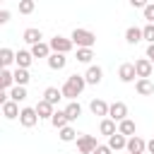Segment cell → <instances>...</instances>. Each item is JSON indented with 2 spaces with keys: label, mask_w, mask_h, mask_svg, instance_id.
Listing matches in <instances>:
<instances>
[{
  "label": "cell",
  "mask_w": 154,
  "mask_h": 154,
  "mask_svg": "<svg viewBox=\"0 0 154 154\" xmlns=\"http://www.w3.org/2000/svg\"><path fill=\"white\" fill-rule=\"evenodd\" d=\"M84 87H87V82H84V77H82V75H70V77L65 79V84H63L60 94H63L65 99L75 101V99H77V96L84 91Z\"/></svg>",
  "instance_id": "obj_1"
},
{
  "label": "cell",
  "mask_w": 154,
  "mask_h": 154,
  "mask_svg": "<svg viewBox=\"0 0 154 154\" xmlns=\"http://www.w3.org/2000/svg\"><path fill=\"white\" fill-rule=\"evenodd\" d=\"M70 41H72V46H77V48H91V46L96 43V34L89 31V29H75L72 36H70Z\"/></svg>",
  "instance_id": "obj_2"
},
{
  "label": "cell",
  "mask_w": 154,
  "mask_h": 154,
  "mask_svg": "<svg viewBox=\"0 0 154 154\" xmlns=\"http://www.w3.org/2000/svg\"><path fill=\"white\" fill-rule=\"evenodd\" d=\"M51 53H60V55H67L72 51V41L70 38H63V36H53L51 43H48Z\"/></svg>",
  "instance_id": "obj_3"
},
{
  "label": "cell",
  "mask_w": 154,
  "mask_h": 154,
  "mask_svg": "<svg viewBox=\"0 0 154 154\" xmlns=\"http://www.w3.org/2000/svg\"><path fill=\"white\" fill-rule=\"evenodd\" d=\"M96 137L94 135H77V152L79 154H94L96 149Z\"/></svg>",
  "instance_id": "obj_4"
},
{
  "label": "cell",
  "mask_w": 154,
  "mask_h": 154,
  "mask_svg": "<svg viewBox=\"0 0 154 154\" xmlns=\"http://www.w3.org/2000/svg\"><path fill=\"white\" fill-rule=\"evenodd\" d=\"M106 118H111L113 123H116V120H118V123H120V120H125V118H128V106H125L123 101L111 103V106H108V116H106Z\"/></svg>",
  "instance_id": "obj_5"
},
{
  "label": "cell",
  "mask_w": 154,
  "mask_h": 154,
  "mask_svg": "<svg viewBox=\"0 0 154 154\" xmlns=\"http://www.w3.org/2000/svg\"><path fill=\"white\" fill-rule=\"evenodd\" d=\"M135 65V75H137V79H149V75H152V63L147 60V58H140V60H135L132 63Z\"/></svg>",
  "instance_id": "obj_6"
},
{
  "label": "cell",
  "mask_w": 154,
  "mask_h": 154,
  "mask_svg": "<svg viewBox=\"0 0 154 154\" xmlns=\"http://www.w3.org/2000/svg\"><path fill=\"white\" fill-rule=\"evenodd\" d=\"M19 123H22L24 128H34V125L38 123L36 111H34V108H29V106H26V108H22V111H19Z\"/></svg>",
  "instance_id": "obj_7"
},
{
  "label": "cell",
  "mask_w": 154,
  "mask_h": 154,
  "mask_svg": "<svg viewBox=\"0 0 154 154\" xmlns=\"http://www.w3.org/2000/svg\"><path fill=\"white\" fill-rule=\"evenodd\" d=\"M125 149L130 152V154H144V149H147V142L142 140V137H137V135H132L128 142H125Z\"/></svg>",
  "instance_id": "obj_8"
},
{
  "label": "cell",
  "mask_w": 154,
  "mask_h": 154,
  "mask_svg": "<svg viewBox=\"0 0 154 154\" xmlns=\"http://www.w3.org/2000/svg\"><path fill=\"white\" fill-rule=\"evenodd\" d=\"M118 77H120V82H135V65L132 63H123L120 67H118Z\"/></svg>",
  "instance_id": "obj_9"
},
{
  "label": "cell",
  "mask_w": 154,
  "mask_h": 154,
  "mask_svg": "<svg viewBox=\"0 0 154 154\" xmlns=\"http://www.w3.org/2000/svg\"><path fill=\"white\" fill-rule=\"evenodd\" d=\"M82 77H84V82H87V84H99V82H101V77H103V70H101L99 65H89L87 75H82Z\"/></svg>",
  "instance_id": "obj_10"
},
{
  "label": "cell",
  "mask_w": 154,
  "mask_h": 154,
  "mask_svg": "<svg viewBox=\"0 0 154 154\" xmlns=\"http://www.w3.org/2000/svg\"><path fill=\"white\" fill-rule=\"evenodd\" d=\"M31 60H34V58H31V53H29V51H17V53H14V63H17V67H19V70H29Z\"/></svg>",
  "instance_id": "obj_11"
},
{
  "label": "cell",
  "mask_w": 154,
  "mask_h": 154,
  "mask_svg": "<svg viewBox=\"0 0 154 154\" xmlns=\"http://www.w3.org/2000/svg\"><path fill=\"white\" fill-rule=\"evenodd\" d=\"M82 116V106L77 103V101H70L67 106H65V118H67V123H72V120H77Z\"/></svg>",
  "instance_id": "obj_12"
},
{
  "label": "cell",
  "mask_w": 154,
  "mask_h": 154,
  "mask_svg": "<svg viewBox=\"0 0 154 154\" xmlns=\"http://www.w3.org/2000/svg\"><path fill=\"white\" fill-rule=\"evenodd\" d=\"M41 38H43V34H41V29H36V26H29V29L24 31V41L31 43V46L41 43Z\"/></svg>",
  "instance_id": "obj_13"
},
{
  "label": "cell",
  "mask_w": 154,
  "mask_h": 154,
  "mask_svg": "<svg viewBox=\"0 0 154 154\" xmlns=\"http://www.w3.org/2000/svg\"><path fill=\"white\" fill-rule=\"evenodd\" d=\"M67 65V58L65 55H60V53H51L48 55V67L51 70H63Z\"/></svg>",
  "instance_id": "obj_14"
},
{
  "label": "cell",
  "mask_w": 154,
  "mask_h": 154,
  "mask_svg": "<svg viewBox=\"0 0 154 154\" xmlns=\"http://www.w3.org/2000/svg\"><path fill=\"white\" fill-rule=\"evenodd\" d=\"M0 113H2L7 120H14V118H19V106H17L14 101H7V103L0 108Z\"/></svg>",
  "instance_id": "obj_15"
},
{
  "label": "cell",
  "mask_w": 154,
  "mask_h": 154,
  "mask_svg": "<svg viewBox=\"0 0 154 154\" xmlns=\"http://www.w3.org/2000/svg\"><path fill=\"white\" fill-rule=\"evenodd\" d=\"M125 142H128V140H125L120 132H116V135L108 137V144H106V147H108L111 152H118V149H125Z\"/></svg>",
  "instance_id": "obj_16"
},
{
  "label": "cell",
  "mask_w": 154,
  "mask_h": 154,
  "mask_svg": "<svg viewBox=\"0 0 154 154\" xmlns=\"http://www.w3.org/2000/svg\"><path fill=\"white\" fill-rule=\"evenodd\" d=\"M12 79H14V87H26L31 77H29V70H19V67H17V70L12 72Z\"/></svg>",
  "instance_id": "obj_17"
},
{
  "label": "cell",
  "mask_w": 154,
  "mask_h": 154,
  "mask_svg": "<svg viewBox=\"0 0 154 154\" xmlns=\"http://www.w3.org/2000/svg\"><path fill=\"white\" fill-rule=\"evenodd\" d=\"M60 99H63V94H60V89H55V87H48V89L43 91V101L51 103V106H55Z\"/></svg>",
  "instance_id": "obj_18"
},
{
  "label": "cell",
  "mask_w": 154,
  "mask_h": 154,
  "mask_svg": "<svg viewBox=\"0 0 154 154\" xmlns=\"http://www.w3.org/2000/svg\"><path fill=\"white\" fill-rule=\"evenodd\" d=\"M89 108H91L94 116H108V103H106L103 99H94V101L89 103Z\"/></svg>",
  "instance_id": "obj_19"
},
{
  "label": "cell",
  "mask_w": 154,
  "mask_h": 154,
  "mask_svg": "<svg viewBox=\"0 0 154 154\" xmlns=\"http://www.w3.org/2000/svg\"><path fill=\"white\" fill-rule=\"evenodd\" d=\"M29 53H31V58H48V55H51V48H48V43L41 41V43H36V46H31Z\"/></svg>",
  "instance_id": "obj_20"
},
{
  "label": "cell",
  "mask_w": 154,
  "mask_h": 154,
  "mask_svg": "<svg viewBox=\"0 0 154 154\" xmlns=\"http://www.w3.org/2000/svg\"><path fill=\"white\" fill-rule=\"evenodd\" d=\"M135 89H137V94H142V96L154 94V84H152L149 79H137V82H135Z\"/></svg>",
  "instance_id": "obj_21"
},
{
  "label": "cell",
  "mask_w": 154,
  "mask_h": 154,
  "mask_svg": "<svg viewBox=\"0 0 154 154\" xmlns=\"http://www.w3.org/2000/svg\"><path fill=\"white\" fill-rule=\"evenodd\" d=\"M51 123H53V128H58V130H63V128H67V125H70V123H67V118H65V111H53Z\"/></svg>",
  "instance_id": "obj_22"
},
{
  "label": "cell",
  "mask_w": 154,
  "mask_h": 154,
  "mask_svg": "<svg viewBox=\"0 0 154 154\" xmlns=\"http://www.w3.org/2000/svg\"><path fill=\"white\" fill-rule=\"evenodd\" d=\"M118 132H120L123 137H132V135H135V123H132L130 118L120 120V123H118Z\"/></svg>",
  "instance_id": "obj_23"
},
{
  "label": "cell",
  "mask_w": 154,
  "mask_h": 154,
  "mask_svg": "<svg viewBox=\"0 0 154 154\" xmlns=\"http://www.w3.org/2000/svg\"><path fill=\"white\" fill-rule=\"evenodd\" d=\"M125 41H128V43H140V41H142V29H140V26H128Z\"/></svg>",
  "instance_id": "obj_24"
},
{
  "label": "cell",
  "mask_w": 154,
  "mask_h": 154,
  "mask_svg": "<svg viewBox=\"0 0 154 154\" xmlns=\"http://www.w3.org/2000/svg\"><path fill=\"white\" fill-rule=\"evenodd\" d=\"M34 111H36V116H38V118H51V116H53V106H51V103H46L43 99L36 103V108H34Z\"/></svg>",
  "instance_id": "obj_25"
},
{
  "label": "cell",
  "mask_w": 154,
  "mask_h": 154,
  "mask_svg": "<svg viewBox=\"0 0 154 154\" xmlns=\"http://www.w3.org/2000/svg\"><path fill=\"white\" fill-rule=\"evenodd\" d=\"M99 130H101V135H106V137H111V135L118 132V130H116V123H113L111 118H103L101 125H99Z\"/></svg>",
  "instance_id": "obj_26"
},
{
  "label": "cell",
  "mask_w": 154,
  "mask_h": 154,
  "mask_svg": "<svg viewBox=\"0 0 154 154\" xmlns=\"http://www.w3.org/2000/svg\"><path fill=\"white\" fill-rule=\"evenodd\" d=\"M12 84H14V79H12V72H10V70H0V91H5V89H12Z\"/></svg>",
  "instance_id": "obj_27"
},
{
  "label": "cell",
  "mask_w": 154,
  "mask_h": 154,
  "mask_svg": "<svg viewBox=\"0 0 154 154\" xmlns=\"http://www.w3.org/2000/svg\"><path fill=\"white\" fill-rule=\"evenodd\" d=\"M24 99H26V87H12V89H10V101L19 103V101H24Z\"/></svg>",
  "instance_id": "obj_28"
},
{
  "label": "cell",
  "mask_w": 154,
  "mask_h": 154,
  "mask_svg": "<svg viewBox=\"0 0 154 154\" xmlns=\"http://www.w3.org/2000/svg\"><path fill=\"white\" fill-rule=\"evenodd\" d=\"M0 63H2V67L7 70V65L14 63V51H10V48H0Z\"/></svg>",
  "instance_id": "obj_29"
},
{
  "label": "cell",
  "mask_w": 154,
  "mask_h": 154,
  "mask_svg": "<svg viewBox=\"0 0 154 154\" xmlns=\"http://www.w3.org/2000/svg\"><path fill=\"white\" fill-rule=\"evenodd\" d=\"M58 135H60V140H63V142H75V140H77V132H75L70 125H67V128H63Z\"/></svg>",
  "instance_id": "obj_30"
},
{
  "label": "cell",
  "mask_w": 154,
  "mask_h": 154,
  "mask_svg": "<svg viewBox=\"0 0 154 154\" xmlns=\"http://www.w3.org/2000/svg\"><path fill=\"white\" fill-rule=\"evenodd\" d=\"M91 58H94L91 48H77V60L79 63H91Z\"/></svg>",
  "instance_id": "obj_31"
},
{
  "label": "cell",
  "mask_w": 154,
  "mask_h": 154,
  "mask_svg": "<svg viewBox=\"0 0 154 154\" xmlns=\"http://www.w3.org/2000/svg\"><path fill=\"white\" fill-rule=\"evenodd\" d=\"M142 38L149 41V43H154V24H144L142 26Z\"/></svg>",
  "instance_id": "obj_32"
},
{
  "label": "cell",
  "mask_w": 154,
  "mask_h": 154,
  "mask_svg": "<svg viewBox=\"0 0 154 154\" xmlns=\"http://www.w3.org/2000/svg\"><path fill=\"white\" fill-rule=\"evenodd\" d=\"M34 7H36L34 0H22V2H19V12H22V14H31Z\"/></svg>",
  "instance_id": "obj_33"
},
{
  "label": "cell",
  "mask_w": 154,
  "mask_h": 154,
  "mask_svg": "<svg viewBox=\"0 0 154 154\" xmlns=\"http://www.w3.org/2000/svg\"><path fill=\"white\" fill-rule=\"evenodd\" d=\"M144 19H147V24H154V2L144 5Z\"/></svg>",
  "instance_id": "obj_34"
},
{
  "label": "cell",
  "mask_w": 154,
  "mask_h": 154,
  "mask_svg": "<svg viewBox=\"0 0 154 154\" xmlns=\"http://www.w3.org/2000/svg\"><path fill=\"white\" fill-rule=\"evenodd\" d=\"M147 60L152 63V67H154V43H149L147 46Z\"/></svg>",
  "instance_id": "obj_35"
},
{
  "label": "cell",
  "mask_w": 154,
  "mask_h": 154,
  "mask_svg": "<svg viewBox=\"0 0 154 154\" xmlns=\"http://www.w3.org/2000/svg\"><path fill=\"white\" fill-rule=\"evenodd\" d=\"M7 22H10V12H7V10H0V26L7 24Z\"/></svg>",
  "instance_id": "obj_36"
},
{
  "label": "cell",
  "mask_w": 154,
  "mask_h": 154,
  "mask_svg": "<svg viewBox=\"0 0 154 154\" xmlns=\"http://www.w3.org/2000/svg\"><path fill=\"white\" fill-rule=\"evenodd\" d=\"M94 154H111V149H108L106 144H96V149H94Z\"/></svg>",
  "instance_id": "obj_37"
},
{
  "label": "cell",
  "mask_w": 154,
  "mask_h": 154,
  "mask_svg": "<svg viewBox=\"0 0 154 154\" xmlns=\"http://www.w3.org/2000/svg\"><path fill=\"white\" fill-rule=\"evenodd\" d=\"M130 5H132V7H142V10H144V5H147V2H144V0H130Z\"/></svg>",
  "instance_id": "obj_38"
},
{
  "label": "cell",
  "mask_w": 154,
  "mask_h": 154,
  "mask_svg": "<svg viewBox=\"0 0 154 154\" xmlns=\"http://www.w3.org/2000/svg\"><path fill=\"white\" fill-rule=\"evenodd\" d=\"M7 101H10V99H7V94H5V91H0V108H2Z\"/></svg>",
  "instance_id": "obj_39"
},
{
  "label": "cell",
  "mask_w": 154,
  "mask_h": 154,
  "mask_svg": "<svg viewBox=\"0 0 154 154\" xmlns=\"http://www.w3.org/2000/svg\"><path fill=\"white\" fill-rule=\"evenodd\" d=\"M147 149H149V152H152V154H154V137H152V140H149V142H147Z\"/></svg>",
  "instance_id": "obj_40"
},
{
  "label": "cell",
  "mask_w": 154,
  "mask_h": 154,
  "mask_svg": "<svg viewBox=\"0 0 154 154\" xmlns=\"http://www.w3.org/2000/svg\"><path fill=\"white\" fill-rule=\"evenodd\" d=\"M0 70H5V67H2V63H0Z\"/></svg>",
  "instance_id": "obj_41"
}]
</instances>
